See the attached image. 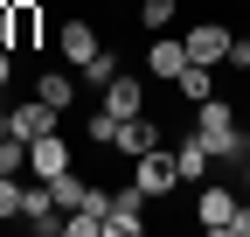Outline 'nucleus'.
Returning <instances> with one entry per match:
<instances>
[{
	"instance_id": "nucleus-8",
	"label": "nucleus",
	"mask_w": 250,
	"mask_h": 237,
	"mask_svg": "<svg viewBox=\"0 0 250 237\" xmlns=\"http://www.w3.org/2000/svg\"><path fill=\"white\" fill-rule=\"evenodd\" d=\"M104 237H146V195H139V189H111Z\"/></svg>"
},
{
	"instance_id": "nucleus-6",
	"label": "nucleus",
	"mask_w": 250,
	"mask_h": 237,
	"mask_svg": "<svg viewBox=\"0 0 250 237\" xmlns=\"http://www.w3.org/2000/svg\"><path fill=\"white\" fill-rule=\"evenodd\" d=\"M195 56H188V42L181 35H146V70H153V84H174Z\"/></svg>"
},
{
	"instance_id": "nucleus-4",
	"label": "nucleus",
	"mask_w": 250,
	"mask_h": 237,
	"mask_svg": "<svg viewBox=\"0 0 250 237\" xmlns=\"http://www.w3.org/2000/svg\"><path fill=\"white\" fill-rule=\"evenodd\" d=\"M98 49H104V35H98V28H90L83 14H70V21L56 28V56H62V63H70V70H83V63H90V56H98Z\"/></svg>"
},
{
	"instance_id": "nucleus-10",
	"label": "nucleus",
	"mask_w": 250,
	"mask_h": 237,
	"mask_svg": "<svg viewBox=\"0 0 250 237\" xmlns=\"http://www.w3.org/2000/svg\"><path fill=\"white\" fill-rule=\"evenodd\" d=\"M98 105H104L111 118H139V112H146V84H139L132 70H118L104 91H98Z\"/></svg>"
},
{
	"instance_id": "nucleus-12",
	"label": "nucleus",
	"mask_w": 250,
	"mask_h": 237,
	"mask_svg": "<svg viewBox=\"0 0 250 237\" xmlns=\"http://www.w3.org/2000/svg\"><path fill=\"white\" fill-rule=\"evenodd\" d=\"M77 84H83V77H77L70 63H49V70H35V98L56 105V112H70V105H77Z\"/></svg>"
},
{
	"instance_id": "nucleus-23",
	"label": "nucleus",
	"mask_w": 250,
	"mask_h": 237,
	"mask_svg": "<svg viewBox=\"0 0 250 237\" xmlns=\"http://www.w3.org/2000/svg\"><path fill=\"white\" fill-rule=\"evenodd\" d=\"M229 70H243V77H250V35H236V42H229Z\"/></svg>"
},
{
	"instance_id": "nucleus-21",
	"label": "nucleus",
	"mask_w": 250,
	"mask_h": 237,
	"mask_svg": "<svg viewBox=\"0 0 250 237\" xmlns=\"http://www.w3.org/2000/svg\"><path fill=\"white\" fill-rule=\"evenodd\" d=\"M0 174H28V140L0 133Z\"/></svg>"
},
{
	"instance_id": "nucleus-9",
	"label": "nucleus",
	"mask_w": 250,
	"mask_h": 237,
	"mask_svg": "<svg viewBox=\"0 0 250 237\" xmlns=\"http://www.w3.org/2000/svg\"><path fill=\"white\" fill-rule=\"evenodd\" d=\"M229 216H236V195H229L223 182H202V195H195V223H202L208 237H223Z\"/></svg>"
},
{
	"instance_id": "nucleus-25",
	"label": "nucleus",
	"mask_w": 250,
	"mask_h": 237,
	"mask_svg": "<svg viewBox=\"0 0 250 237\" xmlns=\"http://www.w3.org/2000/svg\"><path fill=\"white\" fill-rule=\"evenodd\" d=\"M14 84V49H0V91Z\"/></svg>"
},
{
	"instance_id": "nucleus-26",
	"label": "nucleus",
	"mask_w": 250,
	"mask_h": 237,
	"mask_svg": "<svg viewBox=\"0 0 250 237\" xmlns=\"http://www.w3.org/2000/svg\"><path fill=\"white\" fill-rule=\"evenodd\" d=\"M243 182H250V161H243Z\"/></svg>"
},
{
	"instance_id": "nucleus-14",
	"label": "nucleus",
	"mask_w": 250,
	"mask_h": 237,
	"mask_svg": "<svg viewBox=\"0 0 250 237\" xmlns=\"http://www.w3.org/2000/svg\"><path fill=\"white\" fill-rule=\"evenodd\" d=\"M111 146H118V154H146V146H160V118H146V112H139V118H118V140H111Z\"/></svg>"
},
{
	"instance_id": "nucleus-13",
	"label": "nucleus",
	"mask_w": 250,
	"mask_h": 237,
	"mask_svg": "<svg viewBox=\"0 0 250 237\" xmlns=\"http://www.w3.org/2000/svg\"><path fill=\"white\" fill-rule=\"evenodd\" d=\"M70 167V146H62V133H42V140H28V174L35 182H49V174Z\"/></svg>"
},
{
	"instance_id": "nucleus-27",
	"label": "nucleus",
	"mask_w": 250,
	"mask_h": 237,
	"mask_svg": "<svg viewBox=\"0 0 250 237\" xmlns=\"http://www.w3.org/2000/svg\"><path fill=\"white\" fill-rule=\"evenodd\" d=\"M0 133H7V126H0Z\"/></svg>"
},
{
	"instance_id": "nucleus-3",
	"label": "nucleus",
	"mask_w": 250,
	"mask_h": 237,
	"mask_svg": "<svg viewBox=\"0 0 250 237\" xmlns=\"http://www.w3.org/2000/svg\"><path fill=\"white\" fill-rule=\"evenodd\" d=\"M181 42H188V56H195V63H208V70H215V63H229V42H236V28H229V21H195Z\"/></svg>"
},
{
	"instance_id": "nucleus-18",
	"label": "nucleus",
	"mask_w": 250,
	"mask_h": 237,
	"mask_svg": "<svg viewBox=\"0 0 250 237\" xmlns=\"http://www.w3.org/2000/svg\"><path fill=\"white\" fill-rule=\"evenodd\" d=\"M174 91H181L188 105H202V98H215V84H208V63H188V70L174 77Z\"/></svg>"
},
{
	"instance_id": "nucleus-20",
	"label": "nucleus",
	"mask_w": 250,
	"mask_h": 237,
	"mask_svg": "<svg viewBox=\"0 0 250 237\" xmlns=\"http://www.w3.org/2000/svg\"><path fill=\"white\" fill-rule=\"evenodd\" d=\"M83 140H90V146H111V140H118V118H111L104 105H90V118H83Z\"/></svg>"
},
{
	"instance_id": "nucleus-16",
	"label": "nucleus",
	"mask_w": 250,
	"mask_h": 237,
	"mask_svg": "<svg viewBox=\"0 0 250 237\" xmlns=\"http://www.w3.org/2000/svg\"><path fill=\"white\" fill-rule=\"evenodd\" d=\"M49 195H56V210H62V216H70V210H77V202L90 195V182H83V174H77V167H62V174H49Z\"/></svg>"
},
{
	"instance_id": "nucleus-15",
	"label": "nucleus",
	"mask_w": 250,
	"mask_h": 237,
	"mask_svg": "<svg viewBox=\"0 0 250 237\" xmlns=\"http://www.w3.org/2000/svg\"><path fill=\"white\" fill-rule=\"evenodd\" d=\"M42 42V0H14V56Z\"/></svg>"
},
{
	"instance_id": "nucleus-22",
	"label": "nucleus",
	"mask_w": 250,
	"mask_h": 237,
	"mask_svg": "<svg viewBox=\"0 0 250 237\" xmlns=\"http://www.w3.org/2000/svg\"><path fill=\"white\" fill-rule=\"evenodd\" d=\"M21 216V174H0V223Z\"/></svg>"
},
{
	"instance_id": "nucleus-1",
	"label": "nucleus",
	"mask_w": 250,
	"mask_h": 237,
	"mask_svg": "<svg viewBox=\"0 0 250 237\" xmlns=\"http://www.w3.org/2000/svg\"><path fill=\"white\" fill-rule=\"evenodd\" d=\"M195 133L215 146V161H250V133H243V118H236V105L229 98H202L195 105Z\"/></svg>"
},
{
	"instance_id": "nucleus-11",
	"label": "nucleus",
	"mask_w": 250,
	"mask_h": 237,
	"mask_svg": "<svg viewBox=\"0 0 250 237\" xmlns=\"http://www.w3.org/2000/svg\"><path fill=\"white\" fill-rule=\"evenodd\" d=\"M21 223H28V230H42V237H56V230H62V210H56L49 182H28V189H21Z\"/></svg>"
},
{
	"instance_id": "nucleus-17",
	"label": "nucleus",
	"mask_w": 250,
	"mask_h": 237,
	"mask_svg": "<svg viewBox=\"0 0 250 237\" xmlns=\"http://www.w3.org/2000/svg\"><path fill=\"white\" fill-rule=\"evenodd\" d=\"M174 14H181V0H139V28H146V35H167Z\"/></svg>"
},
{
	"instance_id": "nucleus-5",
	"label": "nucleus",
	"mask_w": 250,
	"mask_h": 237,
	"mask_svg": "<svg viewBox=\"0 0 250 237\" xmlns=\"http://www.w3.org/2000/svg\"><path fill=\"white\" fill-rule=\"evenodd\" d=\"M174 167H181V182H188V189H202V182H208V167H215V146H208L195 126H188V133L174 140Z\"/></svg>"
},
{
	"instance_id": "nucleus-7",
	"label": "nucleus",
	"mask_w": 250,
	"mask_h": 237,
	"mask_svg": "<svg viewBox=\"0 0 250 237\" xmlns=\"http://www.w3.org/2000/svg\"><path fill=\"white\" fill-rule=\"evenodd\" d=\"M7 133H14V140L62 133V112H56V105H42V98H28V105H7Z\"/></svg>"
},
{
	"instance_id": "nucleus-19",
	"label": "nucleus",
	"mask_w": 250,
	"mask_h": 237,
	"mask_svg": "<svg viewBox=\"0 0 250 237\" xmlns=\"http://www.w3.org/2000/svg\"><path fill=\"white\" fill-rule=\"evenodd\" d=\"M77 77H83V84H90V91H104V84H111V77H118V56H111V49H98V56H90V63H83V70H77Z\"/></svg>"
},
{
	"instance_id": "nucleus-2",
	"label": "nucleus",
	"mask_w": 250,
	"mask_h": 237,
	"mask_svg": "<svg viewBox=\"0 0 250 237\" xmlns=\"http://www.w3.org/2000/svg\"><path fill=\"white\" fill-rule=\"evenodd\" d=\"M132 189L146 202H160L181 189V167H174V146H146V154H132Z\"/></svg>"
},
{
	"instance_id": "nucleus-24",
	"label": "nucleus",
	"mask_w": 250,
	"mask_h": 237,
	"mask_svg": "<svg viewBox=\"0 0 250 237\" xmlns=\"http://www.w3.org/2000/svg\"><path fill=\"white\" fill-rule=\"evenodd\" d=\"M223 237H250V210H243V202H236V216H229V230Z\"/></svg>"
}]
</instances>
